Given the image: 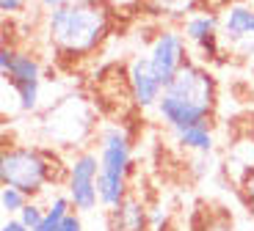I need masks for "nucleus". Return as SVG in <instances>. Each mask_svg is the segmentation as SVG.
I'll return each mask as SVG.
<instances>
[{
	"label": "nucleus",
	"mask_w": 254,
	"mask_h": 231,
	"mask_svg": "<svg viewBox=\"0 0 254 231\" xmlns=\"http://www.w3.org/2000/svg\"><path fill=\"white\" fill-rule=\"evenodd\" d=\"M114 28V8L105 0H75L45 14V36L61 58H86L102 47Z\"/></svg>",
	"instance_id": "obj_1"
},
{
	"label": "nucleus",
	"mask_w": 254,
	"mask_h": 231,
	"mask_svg": "<svg viewBox=\"0 0 254 231\" xmlns=\"http://www.w3.org/2000/svg\"><path fill=\"white\" fill-rule=\"evenodd\" d=\"M218 105L216 77L204 63H185L174 80L163 88V96L155 105L160 121L172 132L193 124H204L213 119Z\"/></svg>",
	"instance_id": "obj_2"
},
{
	"label": "nucleus",
	"mask_w": 254,
	"mask_h": 231,
	"mask_svg": "<svg viewBox=\"0 0 254 231\" xmlns=\"http://www.w3.org/2000/svg\"><path fill=\"white\" fill-rule=\"evenodd\" d=\"M61 165L56 163L53 151L39 149V146H6L0 154V185L3 187H17L36 198L42 195L53 182L58 179L56 171Z\"/></svg>",
	"instance_id": "obj_3"
},
{
	"label": "nucleus",
	"mask_w": 254,
	"mask_h": 231,
	"mask_svg": "<svg viewBox=\"0 0 254 231\" xmlns=\"http://www.w3.org/2000/svg\"><path fill=\"white\" fill-rule=\"evenodd\" d=\"M130 171H133L130 135L125 132V127L108 124L100 132V179H97L100 206L114 209L130 195L127 187Z\"/></svg>",
	"instance_id": "obj_4"
},
{
	"label": "nucleus",
	"mask_w": 254,
	"mask_h": 231,
	"mask_svg": "<svg viewBox=\"0 0 254 231\" xmlns=\"http://www.w3.org/2000/svg\"><path fill=\"white\" fill-rule=\"evenodd\" d=\"M100 179V154L97 151H80L66 165V195H69L75 212H94L100 206L97 193Z\"/></svg>",
	"instance_id": "obj_5"
},
{
	"label": "nucleus",
	"mask_w": 254,
	"mask_h": 231,
	"mask_svg": "<svg viewBox=\"0 0 254 231\" xmlns=\"http://www.w3.org/2000/svg\"><path fill=\"white\" fill-rule=\"evenodd\" d=\"M146 58H149V66H152V72L158 75V80L163 83V88H166L174 80V75H177L180 69H183L185 63H190L185 33L174 31V28H163V31L152 39Z\"/></svg>",
	"instance_id": "obj_6"
},
{
	"label": "nucleus",
	"mask_w": 254,
	"mask_h": 231,
	"mask_svg": "<svg viewBox=\"0 0 254 231\" xmlns=\"http://www.w3.org/2000/svg\"><path fill=\"white\" fill-rule=\"evenodd\" d=\"M127 86H130V96L138 107H155L163 96V83L149 66L146 55H135L127 66Z\"/></svg>",
	"instance_id": "obj_7"
},
{
	"label": "nucleus",
	"mask_w": 254,
	"mask_h": 231,
	"mask_svg": "<svg viewBox=\"0 0 254 231\" xmlns=\"http://www.w3.org/2000/svg\"><path fill=\"white\" fill-rule=\"evenodd\" d=\"M0 72L6 77V83H25V80H42V63L36 55L14 47H3L0 50Z\"/></svg>",
	"instance_id": "obj_8"
},
{
	"label": "nucleus",
	"mask_w": 254,
	"mask_h": 231,
	"mask_svg": "<svg viewBox=\"0 0 254 231\" xmlns=\"http://www.w3.org/2000/svg\"><path fill=\"white\" fill-rule=\"evenodd\" d=\"M149 209L135 195H127L119 206L108 209V231H149Z\"/></svg>",
	"instance_id": "obj_9"
},
{
	"label": "nucleus",
	"mask_w": 254,
	"mask_h": 231,
	"mask_svg": "<svg viewBox=\"0 0 254 231\" xmlns=\"http://www.w3.org/2000/svg\"><path fill=\"white\" fill-rule=\"evenodd\" d=\"M221 31L229 42H243V39L254 36V8L235 3L229 6L221 17Z\"/></svg>",
	"instance_id": "obj_10"
},
{
	"label": "nucleus",
	"mask_w": 254,
	"mask_h": 231,
	"mask_svg": "<svg viewBox=\"0 0 254 231\" xmlns=\"http://www.w3.org/2000/svg\"><path fill=\"white\" fill-rule=\"evenodd\" d=\"M174 138H177V143L188 151H196V154H210V151H213V130H210V121L177 130Z\"/></svg>",
	"instance_id": "obj_11"
},
{
	"label": "nucleus",
	"mask_w": 254,
	"mask_h": 231,
	"mask_svg": "<svg viewBox=\"0 0 254 231\" xmlns=\"http://www.w3.org/2000/svg\"><path fill=\"white\" fill-rule=\"evenodd\" d=\"M183 33H185V39L193 42V44L204 42L207 36L218 33V17H216V14H207V11L190 14V17L185 19V25H183Z\"/></svg>",
	"instance_id": "obj_12"
},
{
	"label": "nucleus",
	"mask_w": 254,
	"mask_h": 231,
	"mask_svg": "<svg viewBox=\"0 0 254 231\" xmlns=\"http://www.w3.org/2000/svg\"><path fill=\"white\" fill-rule=\"evenodd\" d=\"M28 201L31 198H28L22 190H17V187H3L0 190V209H3L6 218H17V215L25 209Z\"/></svg>",
	"instance_id": "obj_13"
},
{
	"label": "nucleus",
	"mask_w": 254,
	"mask_h": 231,
	"mask_svg": "<svg viewBox=\"0 0 254 231\" xmlns=\"http://www.w3.org/2000/svg\"><path fill=\"white\" fill-rule=\"evenodd\" d=\"M39 86H42V80H25V83H11L14 94H17L19 99V107L25 113L36 110L39 107Z\"/></svg>",
	"instance_id": "obj_14"
},
{
	"label": "nucleus",
	"mask_w": 254,
	"mask_h": 231,
	"mask_svg": "<svg viewBox=\"0 0 254 231\" xmlns=\"http://www.w3.org/2000/svg\"><path fill=\"white\" fill-rule=\"evenodd\" d=\"M45 215H47V206H42L39 201H33V198H31V201L25 204V209H22V212H19L17 218L22 220V223H25L31 231H33L39 223H42V220H45Z\"/></svg>",
	"instance_id": "obj_15"
},
{
	"label": "nucleus",
	"mask_w": 254,
	"mask_h": 231,
	"mask_svg": "<svg viewBox=\"0 0 254 231\" xmlns=\"http://www.w3.org/2000/svg\"><path fill=\"white\" fill-rule=\"evenodd\" d=\"M241 195H243V201H246L249 209H254V168L241 179Z\"/></svg>",
	"instance_id": "obj_16"
},
{
	"label": "nucleus",
	"mask_w": 254,
	"mask_h": 231,
	"mask_svg": "<svg viewBox=\"0 0 254 231\" xmlns=\"http://www.w3.org/2000/svg\"><path fill=\"white\" fill-rule=\"evenodd\" d=\"M58 231H83V220H80V212H69L66 218L61 220Z\"/></svg>",
	"instance_id": "obj_17"
},
{
	"label": "nucleus",
	"mask_w": 254,
	"mask_h": 231,
	"mask_svg": "<svg viewBox=\"0 0 254 231\" xmlns=\"http://www.w3.org/2000/svg\"><path fill=\"white\" fill-rule=\"evenodd\" d=\"M31 3V0H0V11L6 14H19V11H25V6Z\"/></svg>",
	"instance_id": "obj_18"
},
{
	"label": "nucleus",
	"mask_w": 254,
	"mask_h": 231,
	"mask_svg": "<svg viewBox=\"0 0 254 231\" xmlns=\"http://www.w3.org/2000/svg\"><path fill=\"white\" fill-rule=\"evenodd\" d=\"M0 231H31V229H28L19 218H6V220H3V226H0Z\"/></svg>",
	"instance_id": "obj_19"
},
{
	"label": "nucleus",
	"mask_w": 254,
	"mask_h": 231,
	"mask_svg": "<svg viewBox=\"0 0 254 231\" xmlns=\"http://www.w3.org/2000/svg\"><path fill=\"white\" fill-rule=\"evenodd\" d=\"M204 231H232V229H229V226H207Z\"/></svg>",
	"instance_id": "obj_20"
}]
</instances>
